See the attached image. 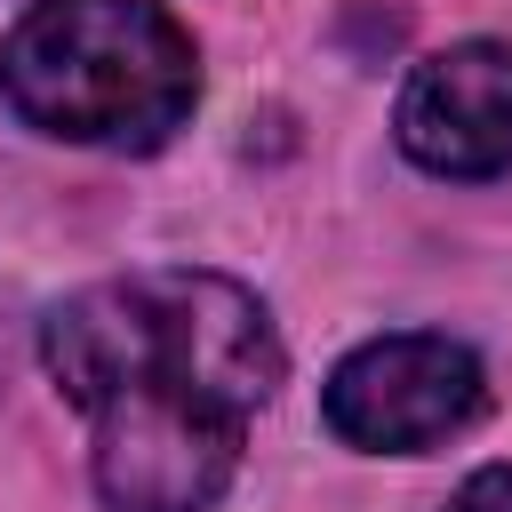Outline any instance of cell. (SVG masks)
<instances>
[{"mask_svg": "<svg viewBox=\"0 0 512 512\" xmlns=\"http://www.w3.org/2000/svg\"><path fill=\"white\" fill-rule=\"evenodd\" d=\"M40 360L96 416V488L120 512H208L288 368L264 304L224 272L96 280L48 312Z\"/></svg>", "mask_w": 512, "mask_h": 512, "instance_id": "obj_1", "label": "cell"}, {"mask_svg": "<svg viewBox=\"0 0 512 512\" xmlns=\"http://www.w3.org/2000/svg\"><path fill=\"white\" fill-rule=\"evenodd\" d=\"M0 96L40 136L152 152L192 120L200 56L152 0H40L0 48Z\"/></svg>", "mask_w": 512, "mask_h": 512, "instance_id": "obj_2", "label": "cell"}, {"mask_svg": "<svg viewBox=\"0 0 512 512\" xmlns=\"http://www.w3.org/2000/svg\"><path fill=\"white\" fill-rule=\"evenodd\" d=\"M488 408V376L456 336H376L336 360L320 416L336 440L376 448V456H416L456 440Z\"/></svg>", "mask_w": 512, "mask_h": 512, "instance_id": "obj_3", "label": "cell"}, {"mask_svg": "<svg viewBox=\"0 0 512 512\" xmlns=\"http://www.w3.org/2000/svg\"><path fill=\"white\" fill-rule=\"evenodd\" d=\"M400 152L432 176H504L512 168V48L456 40L424 56L400 88Z\"/></svg>", "mask_w": 512, "mask_h": 512, "instance_id": "obj_4", "label": "cell"}, {"mask_svg": "<svg viewBox=\"0 0 512 512\" xmlns=\"http://www.w3.org/2000/svg\"><path fill=\"white\" fill-rule=\"evenodd\" d=\"M448 512H512V464H488V472H472V480L448 496Z\"/></svg>", "mask_w": 512, "mask_h": 512, "instance_id": "obj_5", "label": "cell"}]
</instances>
